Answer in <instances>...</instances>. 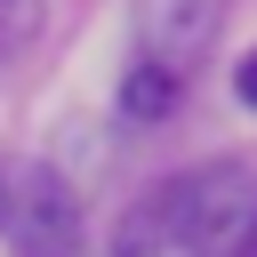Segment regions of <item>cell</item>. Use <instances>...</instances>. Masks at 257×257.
<instances>
[{
	"label": "cell",
	"instance_id": "obj_5",
	"mask_svg": "<svg viewBox=\"0 0 257 257\" xmlns=\"http://www.w3.org/2000/svg\"><path fill=\"white\" fill-rule=\"evenodd\" d=\"M40 16H48V0H0V48H24L40 32Z\"/></svg>",
	"mask_w": 257,
	"mask_h": 257
},
{
	"label": "cell",
	"instance_id": "obj_3",
	"mask_svg": "<svg viewBox=\"0 0 257 257\" xmlns=\"http://www.w3.org/2000/svg\"><path fill=\"white\" fill-rule=\"evenodd\" d=\"M225 8L233 0H137V56L177 72V80H193V64L225 32Z\"/></svg>",
	"mask_w": 257,
	"mask_h": 257
},
{
	"label": "cell",
	"instance_id": "obj_2",
	"mask_svg": "<svg viewBox=\"0 0 257 257\" xmlns=\"http://www.w3.org/2000/svg\"><path fill=\"white\" fill-rule=\"evenodd\" d=\"M0 225H8L16 257H88V209H80L72 177L48 161H24L0 177Z\"/></svg>",
	"mask_w": 257,
	"mask_h": 257
},
{
	"label": "cell",
	"instance_id": "obj_6",
	"mask_svg": "<svg viewBox=\"0 0 257 257\" xmlns=\"http://www.w3.org/2000/svg\"><path fill=\"white\" fill-rule=\"evenodd\" d=\"M112 257H193L185 241H153V233H112Z\"/></svg>",
	"mask_w": 257,
	"mask_h": 257
},
{
	"label": "cell",
	"instance_id": "obj_7",
	"mask_svg": "<svg viewBox=\"0 0 257 257\" xmlns=\"http://www.w3.org/2000/svg\"><path fill=\"white\" fill-rule=\"evenodd\" d=\"M233 88H241V104H257V56H249V64L233 72Z\"/></svg>",
	"mask_w": 257,
	"mask_h": 257
},
{
	"label": "cell",
	"instance_id": "obj_1",
	"mask_svg": "<svg viewBox=\"0 0 257 257\" xmlns=\"http://www.w3.org/2000/svg\"><path fill=\"white\" fill-rule=\"evenodd\" d=\"M120 233H153V241H185L193 257H241L249 233H257V169L249 161H209V169H185L169 185H153Z\"/></svg>",
	"mask_w": 257,
	"mask_h": 257
},
{
	"label": "cell",
	"instance_id": "obj_4",
	"mask_svg": "<svg viewBox=\"0 0 257 257\" xmlns=\"http://www.w3.org/2000/svg\"><path fill=\"white\" fill-rule=\"evenodd\" d=\"M177 96H185V80H177V72H161V64L128 56V72H120V112H128L137 128L169 120V112H177Z\"/></svg>",
	"mask_w": 257,
	"mask_h": 257
}]
</instances>
